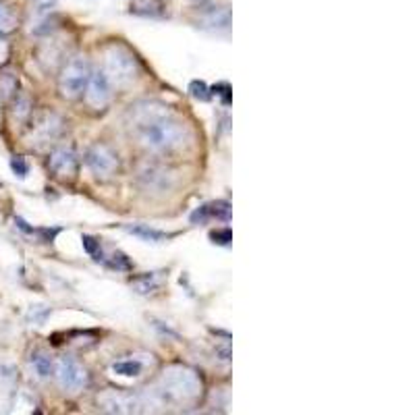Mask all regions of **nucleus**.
Returning a JSON list of instances; mask_svg holds the SVG:
<instances>
[{
    "instance_id": "obj_1",
    "label": "nucleus",
    "mask_w": 415,
    "mask_h": 415,
    "mask_svg": "<svg viewBox=\"0 0 415 415\" xmlns=\"http://www.w3.org/2000/svg\"><path fill=\"white\" fill-rule=\"evenodd\" d=\"M133 135L139 139V144L154 152V154H166L181 150L191 144V131L185 123L177 121L172 113L154 117L142 125L131 127Z\"/></svg>"
},
{
    "instance_id": "obj_2",
    "label": "nucleus",
    "mask_w": 415,
    "mask_h": 415,
    "mask_svg": "<svg viewBox=\"0 0 415 415\" xmlns=\"http://www.w3.org/2000/svg\"><path fill=\"white\" fill-rule=\"evenodd\" d=\"M160 388H162L160 392L175 403H191L201 392V380L193 370L172 366L162 374Z\"/></svg>"
},
{
    "instance_id": "obj_3",
    "label": "nucleus",
    "mask_w": 415,
    "mask_h": 415,
    "mask_svg": "<svg viewBox=\"0 0 415 415\" xmlns=\"http://www.w3.org/2000/svg\"><path fill=\"white\" fill-rule=\"evenodd\" d=\"M102 71L109 77L113 87H127L139 75V67H137L135 56L119 44L109 46L106 52H104V69Z\"/></svg>"
},
{
    "instance_id": "obj_4",
    "label": "nucleus",
    "mask_w": 415,
    "mask_h": 415,
    "mask_svg": "<svg viewBox=\"0 0 415 415\" xmlns=\"http://www.w3.org/2000/svg\"><path fill=\"white\" fill-rule=\"evenodd\" d=\"M91 75V69H89V63L85 60V56H75L71 58L60 77H58V89L65 98L69 100H75L79 98L83 91H85V85H87V79Z\"/></svg>"
},
{
    "instance_id": "obj_5",
    "label": "nucleus",
    "mask_w": 415,
    "mask_h": 415,
    "mask_svg": "<svg viewBox=\"0 0 415 415\" xmlns=\"http://www.w3.org/2000/svg\"><path fill=\"white\" fill-rule=\"evenodd\" d=\"M60 388L69 392H79L87 386V372L73 357H58L52 370Z\"/></svg>"
},
{
    "instance_id": "obj_6",
    "label": "nucleus",
    "mask_w": 415,
    "mask_h": 415,
    "mask_svg": "<svg viewBox=\"0 0 415 415\" xmlns=\"http://www.w3.org/2000/svg\"><path fill=\"white\" fill-rule=\"evenodd\" d=\"M85 100L93 111L106 109L113 100V83L109 77L104 75V71H96L89 75L87 85H85Z\"/></svg>"
},
{
    "instance_id": "obj_7",
    "label": "nucleus",
    "mask_w": 415,
    "mask_h": 415,
    "mask_svg": "<svg viewBox=\"0 0 415 415\" xmlns=\"http://www.w3.org/2000/svg\"><path fill=\"white\" fill-rule=\"evenodd\" d=\"M85 162L89 166V170L98 177H111L117 168H119V158L117 154L104 144H96L87 150L85 154Z\"/></svg>"
},
{
    "instance_id": "obj_8",
    "label": "nucleus",
    "mask_w": 415,
    "mask_h": 415,
    "mask_svg": "<svg viewBox=\"0 0 415 415\" xmlns=\"http://www.w3.org/2000/svg\"><path fill=\"white\" fill-rule=\"evenodd\" d=\"M137 181L148 193H168L175 187V175L168 168L156 166V164L139 170Z\"/></svg>"
},
{
    "instance_id": "obj_9",
    "label": "nucleus",
    "mask_w": 415,
    "mask_h": 415,
    "mask_svg": "<svg viewBox=\"0 0 415 415\" xmlns=\"http://www.w3.org/2000/svg\"><path fill=\"white\" fill-rule=\"evenodd\" d=\"M63 131V119L54 113H42L36 121H34V127H32V144L36 146H42V144H48L52 139H56Z\"/></svg>"
},
{
    "instance_id": "obj_10",
    "label": "nucleus",
    "mask_w": 415,
    "mask_h": 415,
    "mask_svg": "<svg viewBox=\"0 0 415 415\" xmlns=\"http://www.w3.org/2000/svg\"><path fill=\"white\" fill-rule=\"evenodd\" d=\"M48 168L58 179H75L79 170V160L73 148H56L48 158Z\"/></svg>"
},
{
    "instance_id": "obj_11",
    "label": "nucleus",
    "mask_w": 415,
    "mask_h": 415,
    "mask_svg": "<svg viewBox=\"0 0 415 415\" xmlns=\"http://www.w3.org/2000/svg\"><path fill=\"white\" fill-rule=\"evenodd\" d=\"M98 405L104 411H111V413H131V411H137V401L131 394L117 392V390H106L104 394H100L98 396Z\"/></svg>"
},
{
    "instance_id": "obj_12",
    "label": "nucleus",
    "mask_w": 415,
    "mask_h": 415,
    "mask_svg": "<svg viewBox=\"0 0 415 415\" xmlns=\"http://www.w3.org/2000/svg\"><path fill=\"white\" fill-rule=\"evenodd\" d=\"M229 203L227 201H214V203H205L201 208L191 214V223H205L210 218H223V221H229Z\"/></svg>"
},
{
    "instance_id": "obj_13",
    "label": "nucleus",
    "mask_w": 415,
    "mask_h": 415,
    "mask_svg": "<svg viewBox=\"0 0 415 415\" xmlns=\"http://www.w3.org/2000/svg\"><path fill=\"white\" fill-rule=\"evenodd\" d=\"M131 13L135 15H144V17H162L164 7L158 0H135L131 5Z\"/></svg>"
},
{
    "instance_id": "obj_14",
    "label": "nucleus",
    "mask_w": 415,
    "mask_h": 415,
    "mask_svg": "<svg viewBox=\"0 0 415 415\" xmlns=\"http://www.w3.org/2000/svg\"><path fill=\"white\" fill-rule=\"evenodd\" d=\"M127 231H129L131 235H135V237L148 241V243H160V241L168 239L166 233L156 231V229H150L148 225H133V227H127Z\"/></svg>"
},
{
    "instance_id": "obj_15",
    "label": "nucleus",
    "mask_w": 415,
    "mask_h": 415,
    "mask_svg": "<svg viewBox=\"0 0 415 415\" xmlns=\"http://www.w3.org/2000/svg\"><path fill=\"white\" fill-rule=\"evenodd\" d=\"M30 363H32V368H34L38 378H48L52 374V370H54V363H52L50 355H46L44 351H36L32 355Z\"/></svg>"
},
{
    "instance_id": "obj_16",
    "label": "nucleus",
    "mask_w": 415,
    "mask_h": 415,
    "mask_svg": "<svg viewBox=\"0 0 415 415\" xmlns=\"http://www.w3.org/2000/svg\"><path fill=\"white\" fill-rule=\"evenodd\" d=\"M131 287L137 291V293H142V295H148V293H154L156 289H158V278H156V274H144V276H137V278H133L131 280Z\"/></svg>"
},
{
    "instance_id": "obj_17",
    "label": "nucleus",
    "mask_w": 415,
    "mask_h": 415,
    "mask_svg": "<svg viewBox=\"0 0 415 415\" xmlns=\"http://www.w3.org/2000/svg\"><path fill=\"white\" fill-rule=\"evenodd\" d=\"M113 372H115V374H119V376H125V378L139 376V374H142V363H139V361H135V359L117 361V363H113Z\"/></svg>"
},
{
    "instance_id": "obj_18",
    "label": "nucleus",
    "mask_w": 415,
    "mask_h": 415,
    "mask_svg": "<svg viewBox=\"0 0 415 415\" xmlns=\"http://www.w3.org/2000/svg\"><path fill=\"white\" fill-rule=\"evenodd\" d=\"M17 25V15L15 11L0 0V32H11Z\"/></svg>"
},
{
    "instance_id": "obj_19",
    "label": "nucleus",
    "mask_w": 415,
    "mask_h": 415,
    "mask_svg": "<svg viewBox=\"0 0 415 415\" xmlns=\"http://www.w3.org/2000/svg\"><path fill=\"white\" fill-rule=\"evenodd\" d=\"M205 23H208V25H212L214 30H218V27L227 30V27H229V23H231V15H229V9L212 11V13H210V17L205 19Z\"/></svg>"
},
{
    "instance_id": "obj_20",
    "label": "nucleus",
    "mask_w": 415,
    "mask_h": 415,
    "mask_svg": "<svg viewBox=\"0 0 415 415\" xmlns=\"http://www.w3.org/2000/svg\"><path fill=\"white\" fill-rule=\"evenodd\" d=\"M83 247H85V251L93 258V260H102V249H100V241H96L93 237H89V235H83Z\"/></svg>"
},
{
    "instance_id": "obj_21",
    "label": "nucleus",
    "mask_w": 415,
    "mask_h": 415,
    "mask_svg": "<svg viewBox=\"0 0 415 415\" xmlns=\"http://www.w3.org/2000/svg\"><path fill=\"white\" fill-rule=\"evenodd\" d=\"M189 93H191L195 100H201V102H205L208 98H210V91H208V87H205L203 81H191V85H189Z\"/></svg>"
},
{
    "instance_id": "obj_22",
    "label": "nucleus",
    "mask_w": 415,
    "mask_h": 415,
    "mask_svg": "<svg viewBox=\"0 0 415 415\" xmlns=\"http://www.w3.org/2000/svg\"><path fill=\"white\" fill-rule=\"evenodd\" d=\"M11 168H13V170H15V175H17V177H21V179L27 175V162H25L21 156H15V158L11 160Z\"/></svg>"
},
{
    "instance_id": "obj_23",
    "label": "nucleus",
    "mask_w": 415,
    "mask_h": 415,
    "mask_svg": "<svg viewBox=\"0 0 415 415\" xmlns=\"http://www.w3.org/2000/svg\"><path fill=\"white\" fill-rule=\"evenodd\" d=\"M48 314H50V311H48L46 307L40 311V305H38V307H34V309L30 311V320H34L36 324H42V322L46 320V316H48Z\"/></svg>"
},
{
    "instance_id": "obj_24",
    "label": "nucleus",
    "mask_w": 415,
    "mask_h": 415,
    "mask_svg": "<svg viewBox=\"0 0 415 415\" xmlns=\"http://www.w3.org/2000/svg\"><path fill=\"white\" fill-rule=\"evenodd\" d=\"M212 241L214 243H221V245H227L229 241H231V231L229 229H223V231H214L212 235Z\"/></svg>"
},
{
    "instance_id": "obj_25",
    "label": "nucleus",
    "mask_w": 415,
    "mask_h": 415,
    "mask_svg": "<svg viewBox=\"0 0 415 415\" xmlns=\"http://www.w3.org/2000/svg\"><path fill=\"white\" fill-rule=\"evenodd\" d=\"M113 258H115V260L111 262V266H113V268H117V270H129V268H131L129 260H127L123 254H115Z\"/></svg>"
},
{
    "instance_id": "obj_26",
    "label": "nucleus",
    "mask_w": 415,
    "mask_h": 415,
    "mask_svg": "<svg viewBox=\"0 0 415 415\" xmlns=\"http://www.w3.org/2000/svg\"><path fill=\"white\" fill-rule=\"evenodd\" d=\"M212 91H214V93H218V96L223 98V102H225V104H229V102H231V93H229V91H231V87H229L227 83H218V85H214V87H212Z\"/></svg>"
},
{
    "instance_id": "obj_27",
    "label": "nucleus",
    "mask_w": 415,
    "mask_h": 415,
    "mask_svg": "<svg viewBox=\"0 0 415 415\" xmlns=\"http://www.w3.org/2000/svg\"><path fill=\"white\" fill-rule=\"evenodd\" d=\"M7 54V46H5V42L0 40V60H3V56Z\"/></svg>"
}]
</instances>
